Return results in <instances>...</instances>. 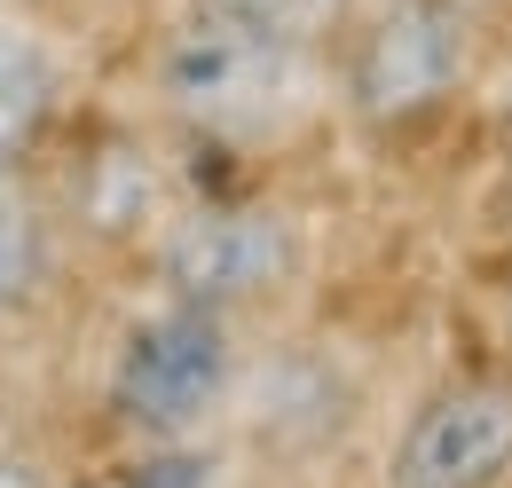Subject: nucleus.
<instances>
[{
  "mask_svg": "<svg viewBox=\"0 0 512 488\" xmlns=\"http://www.w3.org/2000/svg\"><path fill=\"white\" fill-rule=\"evenodd\" d=\"M497 205L512 221V87H505V134H497Z\"/></svg>",
  "mask_w": 512,
  "mask_h": 488,
  "instance_id": "9",
  "label": "nucleus"
},
{
  "mask_svg": "<svg viewBox=\"0 0 512 488\" xmlns=\"http://www.w3.org/2000/svg\"><path fill=\"white\" fill-rule=\"evenodd\" d=\"M213 16H237L253 32H276V40H300V48H331L355 16V0H205Z\"/></svg>",
  "mask_w": 512,
  "mask_h": 488,
  "instance_id": "6",
  "label": "nucleus"
},
{
  "mask_svg": "<svg viewBox=\"0 0 512 488\" xmlns=\"http://www.w3.org/2000/svg\"><path fill=\"white\" fill-rule=\"evenodd\" d=\"M379 488H512V363L434 378L379 457Z\"/></svg>",
  "mask_w": 512,
  "mask_h": 488,
  "instance_id": "5",
  "label": "nucleus"
},
{
  "mask_svg": "<svg viewBox=\"0 0 512 488\" xmlns=\"http://www.w3.org/2000/svg\"><path fill=\"white\" fill-rule=\"evenodd\" d=\"M158 119L213 150H284L331 119V48H300L182 0L142 48Z\"/></svg>",
  "mask_w": 512,
  "mask_h": 488,
  "instance_id": "1",
  "label": "nucleus"
},
{
  "mask_svg": "<svg viewBox=\"0 0 512 488\" xmlns=\"http://www.w3.org/2000/svg\"><path fill=\"white\" fill-rule=\"evenodd\" d=\"M0 488H64V473L40 449H0Z\"/></svg>",
  "mask_w": 512,
  "mask_h": 488,
  "instance_id": "7",
  "label": "nucleus"
},
{
  "mask_svg": "<svg viewBox=\"0 0 512 488\" xmlns=\"http://www.w3.org/2000/svg\"><path fill=\"white\" fill-rule=\"evenodd\" d=\"M158 292L205 300L237 323L260 307L292 300L308 276V213L284 197H221V205H182L158 244H150Z\"/></svg>",
  "mask_w": 512,
  "mask_h": 488,
  "instance_id": "4",
  "label": "nucleus"
},
{
  "mask_svg": "<svg viewBox=\"0 0 512 488\" xmlns=\"http://www.w3.org/2000/svg\"><path fill=\"white\" fill-rule=\"evenodd\" d=\"M505 363H512V292H505Z\"/></svg>",
  "mask_w": 512,
  "mask_h": 488,
  "instance_id": "10",
  "label": "nucleus"
},
{
  "mask_svg": "<svg viewBox=\"0 0 512 488\" xmlns=\"http://www.w3.org/2000/svg\"><path fill=\"white\" fill-rule=\"evenodd\" d=\"M481 63L473 0H355L331 40V119L371 142H418L465 103Z\"/></svg>",
  "mask_w": 512,
  "mask_h": 488,
  "instance_id": "2",
  "label": "nucleus"
},
{
  "mask_svg": "<svg viewBox=\"0 0 512 488\" xmlns=\"http://www.w3.org/2000/svg\"><path fill=\"white\" fill-rule=\"evenodd\" d=\"M16 292V205H8V182H0V307Z\"/></svg>",
  "mask_w": 512,
  "mask_h": 488,
  "instance_id": "8",
  "label": "nucleus"
},
{
  "mask_svg": "<svg viewBox=\"0 0 512 488\" xmlns=\"http://www.w3.org/2000/svg\"><path fill=\"white\" fill-rule=\"evenodd\" d=\"M237 394H245V323L174 292L142 307L103 363V418L158 457L205 441L237 410Z\"/></svg>",
  "mask_w": 512,
  "mask_h": 488,
  "instance_id": "3",
  "label": "nucleus"
}]
</instances>
